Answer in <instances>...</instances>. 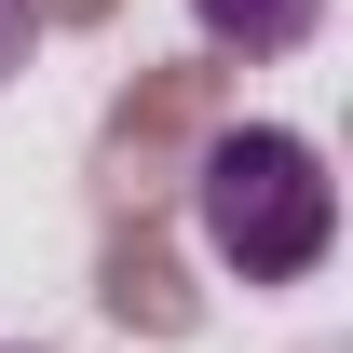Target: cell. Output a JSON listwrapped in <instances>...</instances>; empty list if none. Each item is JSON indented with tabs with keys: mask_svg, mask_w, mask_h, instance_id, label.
<instances>
[{
	"mask_svg": "<svg viewBox=\"0 0 353 353\" xmlns=\"http://www.w3.org/2000/svg\"><path fill=\"white\" fill-rule=\"evenodd\" d=\"M190 218H204V259L231 285H299L340 245V176L299 123H231L190 176Z\"/></svg>",
	"mask_w": 353,
	"mask_h": 353,
	"instance_id": "cell-1",
	"label": "cell"
},
{
	"mask_svg": "<svg viewBox=\"0 0 353 353\" xmlns=\"http://www.w3.org/2000/svg\"><path fill=\"white\" fill-rule=\"evenodd\" d=\"M190 28L218 54H299L312 28H326V0H190Z\"/></svg>",
	"mask_w": 353,
	"mask_h": 353,
	"instance_id": "cell-2",
	"label": "cell"
},
{
	"mask_svg": "<svg viewBox=\"0 0 353 353\" xmlns=\"http://www.w3.org/2000/svg\"><path fill=\"white\" fill-rule=\"evenodd\" d=\"M28 41H41V0H0V82L28 68Z\"/></svg>",
	"mask_w": 353,
	"mask_h": 353,
	"instance_id": "cell-3",
	"label": "cell"
}]
</instances>
